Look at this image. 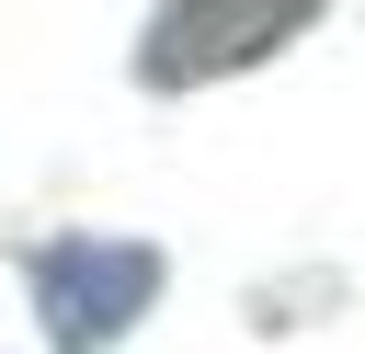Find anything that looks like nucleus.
<instances>
[{
  "label": "nucleus",
  "mask_w": 365,
  "mask_h": 354,
  "mask_svg": "<svg viewBox=\"0 0 365 354\" xmlns=\"http://www.w3.org/2000/svg\"><path fill=\"white\" fill-rule=\"evenodd\" d=\"M148 297H160V251L148 240H46L34 251V308H46L57 354H103Z\"/></svg>",
  "instance_id": "obj_1"
},
{
  "label": "nucleus",
  "mask_w": 365,
  "mask_h": 354,
  "mask_svg": "<svg viewBox=\"0 0 365 354\" xmlns=\"http://www.w3.org/2000/svg\"><path fill=\"white\" fill-rule=\"evenodd\" d=\"M319 23V0H160L148 46H137V80L148 91H182V80H217V69H251L274 46H297Z\"/></svg>",
  "instance_id": "obj_2"
}]
</instances>
